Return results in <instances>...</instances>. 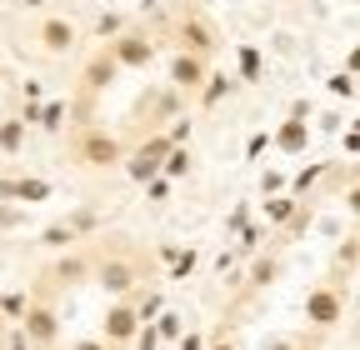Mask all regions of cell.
I'll return each mask as SVG.
<instances>
[{
    "mask_svg": "<svg viewBox=\"0 0 360 350\" xmlns=\"http://www.w3.org/2000/svg\"><path fill=\"white\" fill-rule=\"evenodd\" d=\"M141 280H146V271H141L135 255H101L96 260V285L115 300H135L141 295Z\"/></svg>",
    "mask_w": 360,
    "mask_h": 350,
    "instance_id": "7a4b0ae2",
    "label": "cell"
},
{
    "mask_svg": "<svg viewBox=\"0 0 360 350\" xmlns=\"http://www.w3.org/2000/svg\"><path fill=\"white\" fill-rule=\"evenodd\" d=\"M300 205H305V200H300V195H290V190H285V195H276V200H265V226L281 235V231L295 221V215H300Z\"/></svg>",
    "mask_w": 360,
    "mask_h": 350,
    "instance_id": "2e32d148",
    "label": "cell"
},
{
    "mask_svg": "<svg viewBox=\"0 0 360 350\" xmlns=\"http://www.w3.org/2000/svg\"><path fill=\"white\" fill-rule=\"evenodd\" d=\"M170 186H175L170 175H160V181H150V186H146V200H150V205H165V200H170Z\"/></svg>",
    "mask_w": 360,
    "mask_h": 350,
    "instance_id": "4dcf8cb0",
    "label": "cell"
},
{
    "mask_svg": "<svg viewBox=\"0 0 360 350\" xmlns=\"http://www.w3.org/2000/svg\"><path fill=\"white\" fill-rule=\"evenodd\" d=\"M265 235H270V226H260V221H255V226H245V231H240V250H260V245H265Z\"/></svg>",
    "mask_w": 360,
    "mask_h": 350,
    "instance_id": "f546056e",
    "label": "cell"
},
{
    "mask_svg": "<svg viewBox=\"0 0 360 350\" xmlns=\"http://www.w3.org/2000/svg\"><path fill=\"white\" fill-rule=\"evenodd\" d=\"M35 40H40V51H45V56H65V51H75L80 30H75L65 15H45V20L35 25Z\"/></svg>",
    "mask_w": 360,
    "mask_h": 350,
    "instance_id": "8fae6325",
    "label": "cell"
},
{
    "mask_svg": "<svg viewBox=\"0 0 360 350\" xmlns=\"http://www.w3.org/2000/svg\"><path fill=\"white\" fill-rule=\"evenodd\" d=\"M180 350H210V340H205V335H200V330H191V335H186V340H180Z\"/></svg>",
    "mask_w": 360,
    "mask_h": 350,
    "instance_id": "60d3db41",
    "label": "cell"
},
{
    "mask_svg": "<svg viewBox=\"0 0 360 350\" xmlns=\"http://www.w3.org/2000/svg\"><path fill=\"white\" fill-rule=\"evenodd\" d=\"M70 160L85 165V170H110V165H125V145L110 136L105 125H80L75 141H70Z\"/></svg>",
    "mask_w": 360,
    "mask_h": 350,
    "instance_id": "6da1fadb",
    "label": "cell"
},
{
    "mask_svg": "<svg viewBox=\"0 0 360 350\" xmlns=\"http://www.w3.org/2000/svg\"><path fill=\"white\" fill-rule=\"evenodd\" d=\"M245 226H255V221H250V205L240 200V205L231 210V221H225V235H236V231H245Z\"/></svg>",
    "mask_w": 360,
    "mask_h": 350,
    "instance_id": "1f68e13d",
    "label": "cell"
},
{
    "mask_svg": "<svg viewBox=\"0 0 360 350\" xmlns=\"http://www.w3.org/2000/svg\"><path fill=\"white\" fill-rule=\"evenodd\" d=\"M285 190H290V181H285L281 170H265V175H260V195H265V200H276V195H285Z\"/></svg>",
    "mask_w": 360,
    "mask_h": 350,
    "instance_id": "4316f807",
    "label": "cell"
},
{
    "mask_svg": "<svg viewBox=\"0 0 360 350\" xmlns=\"http://www.w3.org/2000/svg\"><path fill=\"white\" fill-rule=\"evenodd\" d=\"M350 130H360V115H355V120H350Z\"/></svg>",
    "mask_w": 360,
    "mask_h": 350,
    "instance_id": "bcb514c9",
    "label": "cell"
},
{
    "mask_svg": "<svg viewBox=\"0 0 360 350\" xmlns=\"http://www.w3.org/2000/svg\"><path fill=\"white\" fill-rule=\"evenodd\" d=\"M191 130H195V125H191V115H180V120L165 130V136H170V145H191Z\"/></svg>",
    "mask_w": 360,
    "mask_h": 350,
    "instance_id": "d6a6232c",
    "label": "cell"
},
{
    "mask_svg": "<svg viewBox=\"0 0 360 350\" xmlns=\"http://www.w3.org/2000/svg\"><path fill=\"white\" fill-rule=\"evenodd\" d=\"M70 226H75V235H85V231H96V226H101V215H96V210H75V215H70Z\"/></svg>",
    "mask_w": 360,
    "mask_h": 350,
    "instance_id": "d590c367",
    "label": "cell"
},
{
    "mask_svg": "<svg viewBox=\"0 0 360 350\" xmlns=\"http://www.w3.org/2000/svg\"><path fill=\"white\" fill-rule=\"evenodd\" d=\"M20 226H25V205L0 200V231H20Z\"/></svg>",
    "mask_w": 360,
    "mask_h": 350,
    "instance_id": "83f0119b",
    "label": "cell"
},
{
    "mask_svg": "<svg viewBox=\"0 0 360 350\" xmlns=\"http://www.w3.org/2000/svg\"><path fill=\"white\" fill-rule=\"evenodd\" d=\"M155 330H160V340H165V345H180V340L191 335V330H186V316H180V311H165V316L155 320Z\"/></svg>",
    "mask_w": 360,
    "mask_h": 350,
    "instance_id": "7402d4cb",
    "label": "cell"
},
{
    "mask_svg": "<svg viewBox=\"0 0 360 350\" xmlns=\"http://www.w3.org/2000/svg\"><path fill=\"white\" fill-rule=\"evenodd\" d=\"M236 75H210L205 80V91H200V110H215V105H225V101H231L236 96Z\"/></svg>",
    "mask_w": 360,
    "mask_h": 350,
    "instance_id": "d6986e66",
    "label": "cell"
},
{
    "mask_svg": "<svg viewBox=\"0 0 360 350\" xmlns=\"http://www.w3.org/2000/svg\"><path fill=\"white\" fill-rule=\"evenodd\" d=\"M75 240H80V235H75L70 221H56V226H45V231H40V245H45V250H60V255H65Z\"/></svg>",
    "mask_w": 360,
    "mask_h": 350,
    "instance_id": "ffe728a7",
    "label": "cell"
},
{
    "mask_svg": "<svg viewBox=\"0 0 360 350\" xmlns=\"http://www.w3.org/2000/svg\"><path fill=\"white\" fill-rule=\"evenodd\" d=\"M345 70H350V75H360V46L350 51V60H345Z\"/></svg>",
    "mask_w": 360,
    "mask_h": 350,
    "instance_id": "7bdbcfd3",
    "label": "cell"
},
{
    "mask_svg": "<svg viewBox=\"0 0 360 350\" xmlns=\"http://www.w3.org/2000/svg\"><path fill=\"white\" fill-rule=\"evenodd\" d=\"M340 145H345L350 155H360V130H345V136H340Z\"/></svg>",
    "mask_w": 360,
    "mask_h": 350,
    "instance_id": "b9f144b4",
    "label": "cell"
},
{
    "mask_svg": "<svg viewBox=\"0 0 360 350\" xmlns=\"http://www.w3.org/2000/svg\"><path fill=\"white\" fill-rule=\"evenodd\" d=\"M276 276H281V255H276V250H265V255H255V260H250L245 290H270V285H276Z\"/></svg>",
    "mask_w": 360,
    "mask_h": 350,
    "instance_id": "e0dca14e",
    "label": "cell"
},
{
    "mask_svg": "<svg viewBox=\"0 0 360 350\" xmlns=\"http://www.w3.org/2000/svg\"><path fill=\"white\" fill-rule=\"evenodd\" d=\"M310 221H315V205L305 200V205H300V215H295V221H290V226L281 231V240H276V245H290V240H295L300 231H310Z\"/></svg>",
    "mask_w": 360,
    "mask_h": 350,
    "instance_id": "cb8c5ba5",
    "label": "cell"
},
{
    "mask_svg": "<svg viewBox=\"0 0 360 350\" xmlns=\"http://www.w3.org/2000/svg\"><path fill=\"white\" fill-rule=\"evenodd\" d=\"M40 6H45V0H25V11H40Z\"/></svg>",
    "mask_w": 360,
    "mask_h": 350,
    "instance_id": "f6af8a7d",
    "label": "cell"
},
{
    "mask_svg": "<svg viewBox=\"0 0 360 350\" xmlns=\"http://www.w3.org/2000/svg\"><path fill=\"white\" fill-rule=\"evenodd\" d=\"M115 80H120V60H115V51H110V46H96V51H90V60L80 65V96H85V101H96V96L110 91Z\"/></svg>",
    "mask_w": 360,
    "mask_h": 350,
    "instance_id": "8992f818",
    "label": "cell"
},
{
    "mask_svg": "<svg viewBox=\"0 0 360 350\" xmlns=\"http://www.w3.org/2000/svg\"><path fill=\"white\" fill-rule=\"evenodd\" d=\"M170 150H175V145H170V136H165V130H155L150 141H141V145L130 150L125 175H130L135 186H150V181H160V175H165V160H170Z\"/></svg>",
    "mask_w": 360,
    "mask_h": 350,
    "instance_id": "277c9868",
    "label": "cell"
},
{
    "mask_svg": "<svg viewBox=\"0 0 360 350\" xmlns=\"http://www.w3.org/2000/svg\"><path fill=\"white\" fill-rule=\"evenodd\" d=\"M20 330L35 340V350H51V345L60 340V311H56V300H35Z\"/></svg>",
    "mask_w": 360,
    "mask_h": 350,
    "instance_id": "30bf717a",
    "label": "cell"
},
{
    "mask_svg": "<svg viewBox=\"0 0 360 350\" xmlns=\"http://www.w3.org/2000/svg\"><path fill=\"white\" fill-rule=\"evenodd\" d=\"M51 280L56 285H80V280H96V260L80 255V250H65L56 266H51Z\"/></svg>",
    "mask_w": 360,
    "mask_h": 350,
    "instance_id": "5bb4252c",
    "label": "cell"
},
{
    "mask_svg": "<svg viewBox=\"0 0 360 350\" xmlns=\"http://www.w3.org/2000/svg\"><path fill=\"white\" fill-rule=\"evenodd\" d=\"M236 80L240 85H260L265 80V56H260V46H250V40L236 46Z\"/></svg>",
    "mask_w": 360,
    "mask_h": 350,
    "instance_id": "9a60e30c",
    "label": "cell"
},
{
    "mask_svg": "<svg viewBox=\"0 0 360 350\" xmlns=\"http://www.w3.org/2000/svg\"><path fill=\"white\" fill-rule=\"evenodd\" d=\"M210 75H215V70H210V60H205V56H186V51H175V56H170V75H165V85H175L180 96H200Z\"/></svg>",
    "mask_w": 360,
    "mask_h": 350,
    "instance_id": "9c48e42d",
    "label": "cell"
},
{
    "mask_svg": "<svg viewBox=\"0 0 360 350\" xmlns=\"http://www.w3.org/2000/svg\"><path fill=\"white\" fill-rule=\"evenodd\" d=\"M141 330H146V320H141V305L135 300H115L110 311H105V320H101V340L105 345H135L141 340Z\"/></svg>",
    "mask_w": 360,
    "mask_h": 350,
    "instance_id": "5b68a950",
    "label": "cell"
},
{
    "mask_svg": "<svg viewBox=\"0 0 360 350\" xmlns=\"http://www.w3.org/2000/svg\"><path fill=\"white\" fill-rule=\"evenodd\" d=\"M160 345H165V340H160V330H155V325H146V330H141V340H135V350H160Z\"/></svg>",
    "mask_w": 360,
    "mask_h": 350,
    "instance_id": "74e56055",
    "label": "cell"
},
{
    "mask_svg": "<svg viewBox=\"0 0 360 350\" xmlns=\"http://www.w3.org/2000/svg\"><path fill=\"white\" fill-rule=\"evenodd\" d=\"M70 350H115V345H105V340H101V335H85V340H75V345H70Z\"/></svg>",
    "mask_w": 360,
    "mask_h": 350,
    "instance_id": "ab89813d",
    "label": "cell"
},
{
    "mask_svg": "<svg viewBox=\"0 0 360 350\" xmlns=\"http://www.w3.org/2000/svg\"><path fill=\"white\" fill-rule=\"evenodd\" d=\"M165 175H170V181H186V175H191V145H175V150H170Z\"/></svg>",
    "mask_w": 360,
    "mask_h": 350,
    "instance_id": "d4e9b609",
    "label": "cell"
},
{
    "mask_svg": "<svg viewBox=\"0 0 360 350\" xmlns=\"http://www.w3.org/2000/svg\"><path fill=\"white\" fill-rule=\"evenodd\" d=\"M321 175H326V165H305L295 181H290V195H300V200H305V195H310V186L321 181Z\"/></svg>",
    "mask_w": 360,
    "mask_h": 350,
    "instance_id": "484cf974",
    "label": "cell"
},
{
    "mask_svg": "<svg viewBox=\"0 0 360 350\" xmlns=\"http://www.w3.org/2000/svg\"><path fill=\"white\" fill-rule=\"evenodd\" d=\"M56 195V186L51 181H40V175H15V181H6L0 175V200H15V205H40V200H51Z\"/></svg>",
    "mask_w": 360,
    "mask_h": 350,
    "instance_id": "7c38bea8",
    "label": "cell"
},
{
    "mask_svg": "<svg viewBox=\"0 0 360 350\" xmlns=\"http://www.w3.org/2000/svg\"><path fill=\"white\" fill-rule=\"evenodd\" d=\"M65 115H70V110H65V101H45L35 125H40V130H60V125H65Z\"/></svg>",
    "mask_w": 360,
    "mask_h": 350,
    "instance_id": "603a6c76",
    "label": "cell"
},
{
    "mask_svg": "<svg viewBox=\"0 0 360 350\" xmlns=\"http://www.w3.org/2000/svg\"><path fill=\"white\" fill-rule=\"evenodd\" d=\"M6 350H35V340H30V335H25L20 325H15V330L6 335Z\"/></svg>",
    "mask_w": 360,
    "mask_h": 350,
    "instance_id": "f35d334b",
    "label": "cell"
},
{
    "mask_svg": "<svg viewBox=\"0 0 360 350\" xmlns=\"http://www.w3.org/2000/svg\"><path fill=\"white\" fill-rule=\"evenodd\" d=\"M191 271H195V250L186 245V250L170 260V280H191Z\"/></svg>",
    "mask_w": 360,
    "mask_h": 350,
    "instance_id": "f1b7e54d",
    "label": "cell"
},
{
    "mask_svg": "<svg viewBox=\"0 0 360 350\" xmlns=\"http://www.w3.org/2000/svg\"><path fill=\"white\" fill-rule=\"evenodd\" d=\"M0 350H6V345H0Z\"/></svg>",
    "mask_w": 360,
    "mask_h": 350,
    "instance_id": "7dc6e473",
    "label": "cell"
},
{
    "mask_svg": "<svg viewBox=\"0 0 360 350\" xmlns=\"http://www.w3.org/2000/svg\"><path fill=\"white\" fill-rule=\"evenodd\" d=\"M30 295L25 290H6V295H0V316H6V320H15V325H25V316H30Z\"/></svg>",
    "mask_w": 360,
    "mask_h": 350,
    "instance_id": "44dd1931",
    "label": "cell"
},
{
    "mask_svg": "<svg viewBox=\"0 0 360 350\" xmlns=\"http://www.w3.org/2000/svg\"><path fill=\"white\" fill-rule=\"evenodd\" d=\"M210 350H236V340H225V335H215V340H210Z\"/></svg>",
    "mask_w": 360,
    "mask_h": 350,
    "instance_id": "ee69618b",
    "label": "cell"
},
{
    "mask_svg": "<svg viewBox=\"0 0 360 350\" xmlns=\"http://www.w3.org/2000/svg\"><path fill=\"white\" fill-rule=\"evenodd\" d=\"M345 215H350V221H360V170H355V181L345 186Z\"/></svg>",
    "mask_w": 360,
    "mask_h": 350,
    "instance_id": "836d02e7",
    "label": "cell"
},
{
    "mask_svg": "<svg viewBox=\"0 0 360 350\" xmlns=\"http://www.w3.org/2000/svg\"><path fill=\"white\" fill-rule=\"evenodd\" d=\"M330 96H355V75L350 70H335L330 75Z\"/></svg>",
    "mask_w": 360,
    "mask_h": 350,
    "instance_id": "e575fe53",
    "label": "cell"
},
{
    "mask_svg": "<svg viewBox=\"0 0 360 350\" xmlns=\"http://www.w3.org/2000/svg\"><path fill=\"white\" fill-rule=\"evenodd\" d=\"M265 145H276V136H265V130H255V136H250V145H245V160H255Z\"/></svg>",
    "mask_w": 360,
    "mask_h": 350,
    "instance_id": "8d00e7d4",
    "label": "cell"
},
{
    "mask_svg": "<svg viewBox=\"0 0 360 350\" xmlns=\"http://www.w3.org/2000/svg\"><path fill=\"white\" fill-rule=\"evenodd\" d=\"M220 46V30L205 20V15H180L175 20V51H186V56H205Z\"/></svg>",
    "mask_w": 360,
    "mask_h": 350,
    "instance_id": "ba28073f",
    "label": "cell"
},
{
    "mask_svg": "<svg viewBox=\"0 0 360 350\" xmlns=\"http://www.w3.org/2000/svg\"><path fill=\"white\" fill-rule=\"evenodd\" d=\"M25 136H30V120L25 115H6V120H0V155H20Z\"/></svg>",
    "mask_w": 360,
    "mask_h": 350,
    "instance_id": "ac0fdd59",
    "label": "cell"
},
{
    "mask_svg": "<svg viewBox=\"0 0 360 350\" xmlns=\"http://www.w3.org/2000/svg\"><path fill=\"white\" fill-rule=\"evenodd\" d=\"M305 145H310V115H285L276 125V150L281 155H305Z\"/></svg>",
    "mask_w": 360,
    "mask_h": 350,
    "instance_id": "4fadbf2b",
    "label": "cell"
},
{
    "mask_svg": "<svg viewBox=\"0 0 360 350\" xmlns=\"http://www.w3.org/2000/svg\"><path fill=\"white\" fill-rule=\"evenodd\" d=\"M110 51H115V60H120V70H150V60H155V35L146 30V25H130L125 35H115L110 40Z\"/></svg>",
    "mask_w": 360,
    "mask_h": 350,
    "instance_id": "52a82bcc",
    "label": "cell"
},
{
    "mask_svg": "<svg viewBox=\"0 0 360 350\" xmlns=\"http://www.w3.org/2000/svg\"><path fill=\"white\" fill-rule=\"evenodd\" d=\"M345 320V290L335 280H321L305 290V325L310 330H335Z\"/></svg>",
    "mask_w": 360,
    "mask_h": 350,
    "instance_id": "3957f363",
    "label": "cell"
}]
</instances>
